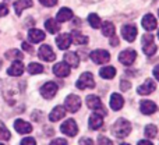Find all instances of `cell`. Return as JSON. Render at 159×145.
Instances as JSON below:
<instances>
[{
    "label": "cell",
    "instance_id": "obj_1",
    "mask_svg": "<svg viewBox=\"0 0 159 145\" xmlns=\"http://www.w3.org/2000/svg\"><path fill=\"white\" fill-rule=\"evenodd\" d=\"M130 131H131V124H130V121H127L126 119H119V120H116L112 127V133L117 138L127 137V135L130 134Z\"/></svg>",
    "mask_w": 159,
    "mask_h": 145
},
{
    "label": "cell",
    "instance_id": "obj_27",
    "mask_svg": "<svg viewBox=\"0 0 159 145\" xmlns=\"http://www.w3.org/2000/svg\"><path fill=\"white\" fill-rule=\"evenodd\" d=\"M71 42H74L75 45H87L88 43V38L85 35H82L78 31H73L71 35Z\"/></svg>",
    "mask_w": 159,
    "mask_h": 145
},
{
    "label": "cell",
    "instance_id": "obj_47",
    "mask_svg": "<svg viewBox=\"0 0 159 145\" xmlns=\"http://www.w3.org/2000/svg\"><path fill=\"white\" fill-rule=\"evenodd\" d=\"M158 38H159V31H158Z\"/></svg>",
    "mask_w": 159,
    "mask_h": 145
},
{
    "label": "cell",
    "instance_id": "obj_35",
    "mask_svg": "<svg viewBox=\"0 0 159 145\" xmlns=\"http://www.w3.org/2000/svg\"><path fill=\"white\" fill-rule=\"evenodd\" d=\"M45 7H53V6L57 4V0H39Z\"/></svg>",
    "mask_w": 159,
    "mask_h": 145
},
{
    "label": "cell",
    "instance_id": "obj_31",
    "mask_svg": "<svg viewBox=\"0 0 159 145\" xmlns=\"http://www.w3.org/2000/svg\"><path fill=\"white\" fill-rule=\"evenodd\" d=\"M144 134H145V137L148 138H155L158 134V129L155 124H148V126L145 127V130H144Z\"/></svg>",
    "mask_w": 159,
    "mask_h": 145
},
{
    "label": "cell",
    "instance_id": "obj_18",
    "mask_svg": "<svg viewBox=\"0 0 159 145\" xmlns=\"http://www.w3.org/2000/svg\"><path fill=\"white\" fill-rule=\"evenodd\" d=\"M45 32L41 29H36V28H32V29H30V32H28V39H30L32 43H39V42H42L45 39Z\"/></svg>",
    "mask_w": 159,
    "mask_h": 145
},
{
    "label": "cell",
    "instance_id": "obj_22",
    "mask_svg": "<svg viewBox=\"0 0 159 145\" xmlns=\"http://www.w3.org/2000/svg\"><path fill=\"white\" fill-rule=\"evenodd\" d=\"M64 63L69 64V66L73 67V69H75V67H78V64H80V57L77 56V53L67 52L66 55H64Z\"/></svg>",
    "mask_w": 159,
    "mask_h": 145
},
{
    "label": "cell",
    "instance_id": "obj_39",
    "mask_svg": "<svg viewBox=\"0 0 159 145\" xmlns=\"http://www.w3.org/2000/svg\"><path fill=\"white\" fill-rule=\"evenodd\" d=\"M98 143H99V144H112L113 141H112V140H109V138L102 137V135H101V137H99V140H98Z\"/></svg>",
    "mask_w": 159,
    "mask_h": 145
},
{
    "label": "cell",
    "instance_id": "obj_14",
    "mask_svg": "<svg viewBox=\"0 0 159 145\" xmlns=\"http://www.w3.org/2000/svg\"><path fill=\"white\" fill-rule=\"evenodd\" d=\"M14 129H16V131L20 133V134H30V133L32 131V126H31L30 123H27V121L21 120V119L14 121Z\"/></svg>",
    "mask_w": 159,
    "mask_h": 145
},
{
    "label": "cell",
    "instance_id": "obj_28",
    "mask_svg": "<svg viewBox=\"0 0 159 145\" xmlns=\"http://www.w3.org/2000/svg\"><path fill=\"white\" fill-rule=\"evenodd\" d=\"M101 27H102V34H103L105 36L110 38L112 35H115V25H113L112 22L105 21L103 24H101Z\"/></svg>",
    "mask_w": 159,
    "mask_h": 145
},
{
    "label": "cell",
    "instance_id": "obj_2",
    "mask_svg": "<svg viewBox=\"0 0 159 145\" xmlns=\"http://www.w3.org/2000/svg\"><path fill=\"white\" fill-rule=\"evenodd\" d=\"M85 102H87V106L89 107L91 110H93V112L96 113H101L102 116L106 115V107L103 106V103L101 102V98L96 95H88L87 99H85Z\"/></svg>",
    "mask_w": 159,
    "mask_h": 145
},
{
    "label": "cell",
    "instance_id": "obj_42",
    "mask_svg": "<svg viewBox=\"0 0 159 145\" xmlns=\"http://www.w3.org/2000/svg\"><path fill=\"white\" fill-rule=\"evenodd\" d=\"M50 144H67V141L63 140V138H57V140L50 141Z\"/></svg>",
    "mask_w": 159,
    "mask_h": 145
},
{
    "label": "cell",
    "instance_id": "obj_29",
    "mask_svg": "<svg viewBox=\"0 0 159 145\" xmlns=\"http://www.w3.org/2000/svg\"><path fill=\"white\" fill-rule=\"evenodd\" d=\"M143 50L147 56H154L157 53V45L154 43V41L145 42V43H143Z\"/></svg>",
    "mask_w": 159,
    "mask_h": 145
},
{
    "label": "cell",
    "instance_id": "obj_25",
    "mask_svg": "<svg viewBox=\"0 0 159 145\" xmlns=\"http://www.w3.org/2000/svg\"><path fill=\"white\" fill-rule=\"evenodd\" d=\"M71 18H73V11L70 10V8L63 7L59 10V13H57V21L59 22H66Z\"/></svg>",
    "mask_w": 159,
    "mask_h": 145
},
{
    "label": "cell",
    "instance_id": "obj_15",
    "mask_svg": "<svg viewBox=\"0 0 159 145\" xmlns=\"http://www.w3.org/2000/svg\"><path fill=\"white\" fill-rule=\"evenodd\" d=\"M56 43H57L60 50L69 49L70 45H71V36H70V34H60V35L56 38Z\"/></svg>",
    "mask_w": 159,
    "mask_h": 145
},
{
    "label": "cell",
    "instance_id": "obj_46",
    "mask_svg": "<svg viewBox=\"0 0 159 145\" xmlns=\"http://www.w3.org/2000/svg\"><path fill=\"white\" fill-rule=\"evenodd\" d=\"M85 2H88V3H93V2H99V0H85Z\"/></svg>",
    "mask_w": 159,
    "mask_h": 145
},
{
    "label": "cell",
    "instance_id": "obj_40",
    "mask_svg": "<svg viewBox=\"0 0 159 145\" xmlns=\"http://www.w3.org/2000/svg\"><path fill=\"white\" fill-rule=\"evenodd\" d=\"M21 144H36V141L35 140H34V138H30V137H28V138H24V140H21Z\"/></svg>",
    "mask_w": 159,
    "mask_h": 145
},
{
    "label": "cell",
    "instance_id": "obj_32",
    "mask_svg": "<svg viewBox=\"0 0 159 145\" xmlns=\"http://www.w3.org/2000/svg\"><path fill=\"white\" fill-rule=\"evenodd\" d=\"M88 22H89V25L92 28H101V18H99V16H96V14H89L88 16Z\"/></svg>",
    "mask_w": 159,
    "mask_h": 145
},
{
    "label": "cell",
    "instance_id": "obj_20",
    "mask_svg": "<svg viewBox=\"0 0 159 145\" xmlns=\"http://www.w3.org/2000/svg\"><path fill=\"white\" fill-rule=\"evenodd\" d=\"M124 105V99L120 93H112L110 96V107L113 110H120Z\"/></svg>",
    "mask_w": 159,
    "mask_h": 145
},
{
    "label": "cell",
    "instance_id": "obj_10",
    "mask_svg": "<svg viewBox=\"0 0 159 145\" xmlns=\"http://www.w3.org/2000/svg\"><path fill=\"white\" fill-rule=\"evenodd\" d=\"M38 56L43 61H53L56 59L55 52L52 50V48H50L49 45H42L38 50Z\"/></svg>",
    "mask_w": 159,
    "mask_h": 145
},
{
    "label": "cell",
    "instance_id": "obj_11",
    "mask_svg": "<svg viewBox=\"0 0 159 145\" xmlns=\"http://www.w3.org/2000/svg\"><path fill=\"white\" fill-rule=\"evenodd\" d=\"M53 73H55V75H57L59 78H64V77L70 75V66L66 64L64 61L57 63V64H55V67H53Z\"/></svg>",
    "mask_w": 159,
    "mask_h": 145
},
{
    "label": "cell",
    "instance_id": "obj_4",
    "mask_svg": "<svg viewBox=\"0 0 159 145\" xmlns=\"http://www.w3.org/2000/svg\"><path fill=\"white\" fill-rule=\"evenodd\" d=\"M64 107H66V110H69V112H71V113L78 112V109L81 107V99H80L77 95L71 93V95H69L66 98V101H64Z\"/></svg>",
    "mask_w": 159,
    "mask_h": 145
},
{
    "label": "cell",
    "instance_id": "obj_41",
    "mask_svg": "<svg viewBox=\"0 0 159 145\" xmlns=\"http://www.w3.org/2000/svg\"><path fill=\"white\" fill-rule=\"evenodd\" d=\"M22 49L25 50V52H32V46H31L30 43H27V42H24V43H22Z\"/></svg>",
    "mask_w": 159,
    "mask_h": 145
},
{
    "label": "cell",
    "instance_id": "obj_3",
    "mask_svg": "<svg viewBox=\"0 0 159 145\" xmlns=\"http://www.w3.org/2000/svg\"><path fill=\"white\" fill-rule=\"evenodd\" d=\"M77 88L78 89H87V88H95V79L93 75L91 73H84L80 75V78L77 79Z\"/></svg>",
    "mask_w": 159,
    "mask_h": 145
},
{
    "label": "cell",
    "instance_id": "obj_30",
    "mask_svg": "<svg viewBox=\"0 0 159 145\" xmlns=\"http://www.w3.org/2000/svg\"><path fill=\"white\" fill-rule=\"evenodd\" d=\"M6 59H8V60H22V53L20 52V50L17 49H11V50H7L6 52Z\"/></svg>",
    "mask_w": 159,
    "mask_h": 145
},
{
    "label": "cell",
    "instance_id": "obj_19",
    "mask_svg": "<svg viewBox=\"0 0 159 145\" xmlns=\"http://www.w3.org/2000/svg\"><path fill=\"white\" fill-rule=\"evenodd\" d=\"M66 116V107L64 106H56L55 109L50 112V115H49V120L50 121H59V120H61V119Z\"/></svg>",
    "mask_w": 159,
    "mask_h": 145
},
{
    "label": "cell",
    "instance_id": "obj_44",
    "mask_svg": "<svg viewBox=\"0 0 159 145\" xmlns=\"http://www.w3.org/2000/svg\"><path fill=\"white\" fill-rule=\"evenodd\" d=\"M154 77L159 81V66H157V67L154 69Z\"/></svg>",
    "mask_w": 159,
    "mask_h": 145
},
{
    "label": "cell",
    "instance_id": "obj_9",
    "mask_svg": "<svg viewBox=\"0 0 159 145\" xmlns=\"http://www.w3.org/2000/svg\"><path fill=\"white\" fill-rule=\"evenodd\" d=\"M138 32H137V27L133 24H127L121 28V36L123 39H126L127 42H134L137 38Z\"/></svg>",
    "mask_w": 159,
    "mask_h": 145
},
{
    "label": "cell",
    "instance_id": "obj_43",
    "mask_svg": "<svg viewBox=\"0 0 159 145\" xmlns=\"http://www.w3.org/2000/svg\"><path fill=\"white\" fill-rule=\"evenodd\" d=\"M80 144H93V141L89 140V138H81V140H80Z\"/></svg>",
    "mask_w": 159,
    "mask_h": 145
},
{
    "label": "cell",
    "instance_id": "obj_17",
    "mask_svg": "<svg viewBox=\"0 0 159 145\" xmlns=\"http://www.w3.org/2000/svg\"><path fill=\"white\" fill-rule=\"evenodd\" d=\"M22 73H24V64L21 60H16L7 70V74L11 77H20Z\"/></svg>",
    "mask_w": 159,
    "mask_h": 145
},
{
    "label": "cell",
    "instance_id": "obj_12",
    "mask_svg": "<svg viewBox=\"0 0 159 145\" xmlns=\"http://www.w3.org/2000/svg\"><path fill=\"white\" fill-rule=\"evenodd\" d=\"M155 89H157V84H155L152 79H147L143 85H140V87L137 88V92L140 93V95H149V93L154 92Z\"/></svg>",
    "mask_w": 159,
    "mask_h": 145
},
{
    "label": "cell",
    "instance_id": "obj_37",
    "mask_svg": "<svg viewBox=\"0 0 159 145\" xmlns=\"http://www.w3.org/2000/svg\"><path fill=\"white\" fill-rule=\"evenodd\" d=\"M121 91H127L130 87H131V84H130L129 81H126V79H121Z\"/></svg>",
    "mask_w": 159,
    "mask_h": 145
},
{
    "label": "cell",
    "instance_id": "obj_13",
    "mask_svg": "<svg viewBox=\"0 0 159 145\" xmlns=\"http://www.w3.org/2000/svg\"><path fill=\"white\" fill-rule=\"evenodd\" d=\"M140 110H141V113H144V115H152V113H155L158 110V106L155 105V102H152V101H141V103H140Z\"/></svg>",
    "mask_w": 159,
    "mask_h": 145
},
{
    "label": "cell",
    "instance_id": "obj_23",
    "mask_svg": "<svg viewBox=\"0 0 159 145\" xmlns=\"http://www.w3.org/2000/svg\"><path fill=\"white\" fill-rule=\"evenodd\" d=\"M34 3L31 2V0H18V2L14 3V10H16V14L17 16H21L22 10H25V8L28 7H32Z\"/></svg>",
    "mask_w": 159,
    "mask_h": 145
},
{
    "label": "cell",
    "instance_id": "obj_16",
    "mask_svg": "<svg viewBox=\"0 0 159 145\" xmlns=\"http://www.w3.org/2000/svg\"><path fill=\"white\" fill-rule=\"evenodd\" d=\"M88 124H89V129L91 130H99L102 127V124H103V116H102L101 113H96L95 112L93 115H91Z\"/></svg>",
    "mask_w": 159,
    "mask_h": 145
},
{
    "label": "cell",
    "instance_id": "obj_6",
    "mask_svg": "<svg viewBox=\"0 0 159 145\" xmlns=\"http://www.w3.org/2000/svg\"><path fill=\"white\" fill-rule=\"evenodd\" d=\"M91 59L96 64H105L110 60V53L103 49H96L91 53Z\"/></svg>",
    "mask_w": 159,
    "mask_h": 145
},
{
    "label": "cell",
    "instance_id": "obj_24",
    "mask_svg": "<svg viewBox=\"0 0 159 145\" xmlns=\"http://www.w3.org/2000/svg\"><path fill=\"white\" fill-rule=\"evenodd\" d=\"M99 75L105 79H112L116 75V69L113 66H105L99 70Z\"/></svg>",
    "mask_w": 159,
    "mask_h": 145
},
{
    "label": "cell",
    "instance_id": "obj_7",
    "mask_svg": "<svg viewBox=\"0 0 159 145\" xmlns=\"http://www.w3.org/2000/svg\"><path fill=\"white\" fill-rule=\"evenodd\" d=\"M60 131L63 133V134L69 135V137H74V135L78 133L77 123H75L73 119H69V120H66V121H64V123L60 126Z\"/></svg>",
    "mask_w": 159,
    "mask_h": 145
},
{
    "label": "cell",
    "instance_id": "obj_36",
    "mask_svg": "<svg viewBox=\"0 0 159 145\" xmlns=\"http://www.w3.org/2000/svg\"><path fill=\"white\" fill-rule=\"evenodd\" d=\"M8 14V7L6 4H0V17H4Z\"/></svg>",
    "mask_w": 159,
    "mask_h": 145
},
{
    "label": "cell",
    "instance_id": "obj_8",
    "mask_svg": "<svg viewBox=\"0 0 159 145\" xmlns=\"http://www.w3.org/2000/svg\"><path fill=\"white\" fill-rule=\"evenodd\" d=\"M135 57H137V52L133 49H127V50H123L119 55V61L121 64H124V66H131L135 61Z\"/></svg>",
    "mask_w": 159,
    "mask_h": 145
},
{
    "label": "cell",
    "instance_id": "obj_21",
    "mask_svg": "<svg viewBox=\"0 0 159 145\" xmlns=\"http://www.w3.org/2000/svg\"><path fill=\"white\" fill-rule=\"evenodd\" d=\"M157 18H155L152 14H147L143 18V27L145 28L147 31H154L157 28Z\"/></svg>",
    "mask_w": 159,
    "mask_h": 145
},
{
    "label": "cell",
    "instance_id": "obj_45",
    "mask_svg": "<svg viewBox=\"0 0 159 145\" xmlns=\"http://www.w3.org/2000/svg\"><path fill=\"white\" fill-rule=\"evenodd\" d=\"M138 144H148V145H152L151 141H148V140H141V141H138Z\"/></svg>",
    "mask_w": 159,
    "mask_h": 145
},
{
    "label": "cell",
    "instance_id": "obj_5",
    "mask_svg": "<svg viewBox=\"0 0 159 145\" xmlns=\"http://www.w3.org/2000/svg\"><path fill=\"white\" fill-rule=\"evenodd\" d=\"M57 89H59L57 84L53 81H49L41 87V95L43 96L45 99H52L53 96L57 93Z\"/></svg>",
    "mask_w": 159,
    "mask_h": 145
},
{
    "label": "cell",
    "instance_id": "obj_34",
    "mask_svg": "<svg viewBox=\"0 0 159 145\" xmlns=\"http://www.w3.org/2000/svg\"><path fill=\"white\" fill-rule=\"evenodd\" d=\"M10 137H11V134H10V131L7 130V127L3 124V121H0V140H3V141H8L10 140Z\"/></svg>",
    "mask_w": 159,
    "mask_h": 145
},
{
    "label": "cell",
    "instance_id": "obj_26",
    "mask_svg": "<svg viewBox=\"0 0 159 145\" xmlns=\"http://www.w3.org/2000/svg\"><path fill=\"white\" fill-rule=\"evenodd\" d=\"M45 28H46L48 32L56 34V32H59V31H60V24H59L57 20L49 18V20H46V22H45Z\"/></svg>",
    "mask_w": 159,
    "mask_h": 145
},
{
    "label": "cell",
    "instance_id": "obj_33",
    "mask_svg": "<svg viewBox=\"0 0 159 145\" xmlns=\"http://www.w3.org/2000/svg\"><path fill=\"white\" fill-rule=\"evenodd\" d=\"M28 73L41 74V73H43V66H41L39 63H31V64H28Z\"/></svg>",
    "mask_w": 159,
    "mask_h": 145
},
{
    "label": "cell",
    "instance_id": "obj_38",
    "mask_svg": "<svg viewBox=\"0 0 159 145\" xmlns=\"http://www.w3.org/2000/svg\"><path fill=\"white\" fill-rule=\"evenodd\" d=\"M110 45H112V46H117V45H119V38L116 35L110 36Z\"/></svg>",
    "mask_w": 159,
    "mask_h": 145
}]
</instances>
